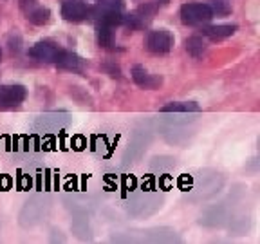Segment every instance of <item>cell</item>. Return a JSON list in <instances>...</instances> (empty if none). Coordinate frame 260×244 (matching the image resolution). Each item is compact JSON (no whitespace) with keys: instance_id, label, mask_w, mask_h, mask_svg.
<instances>
[{"instance_id":"1","label":"cell","mask_w":260,"mask_h":244,"mask_svg":"<svg viewBox=\"0 0 260 244\" xmlns=\"http://www.w3.org/2000/svg\"><path fill=\"white\" fill-rule=\"evenodd\" d=\"M213 16L210 6L203 4V2H188V4H183L181 8V20L188 25H197L203 24V22H208Z\"/></svg>"},{"instance_id":"2","label":"cell","mask_w":260,"mask_h":244,"mask_svg":"<svg viewBox=\"0 0 260 244\" xmlns=\"http://www.w3.org/2000/svg\"><path fill=\"white\" fill-rule=\"evenodd\" d=\"M146 47L154 54H167L174 47V37L167 29H155V31H150L146 38Z\"/></svg>"},{"instance_id":"3","label":"cell","mask_w":260,"mask_h":244,"mask_svg":"<svg viewBox=\"0 0 260 244\" xmlns=\"http://www.w3.org/2000/svg\"><path fill=\"white\" fill-rule=\"evenodd\" d=\"M27 96V90L24 85L13 83V85H2L0 87V107L9 109V107L20 105Z\"/></svg>"},{"instance_id":"4","label":"cell","mask_w":260,"mask_h":244,"mask_svg":"<svg viewBox=\"0 0 260 244\" xmlns=\"http://www.w3.org/2000/svg\"><path fill=\"white\" fill-rule=\"evenodd\" d=\"M89 15V8H87L81 0H63L61 2V16L67 22H81Z\"/></svg>"},{"instance_id":"5","label":"cell","mask_w":260,"mask_h":244,"mask_svg":"<svg viewBox=\"0 0 260 244\" xmlns=\"http://www.w3.org/2000/svg\"><path fill=\"white\" fill-rule=\"evenodd\" d=\"M98 13V22H102V24L107 25H118L123 22V13L119 9V6H114V4H103V6H98L96 8Z\"/></svg>"},{"instance_id":"6","label":"cell","mask_w":260,"mask_h":244,"mask_svg":"<svg viewBox=\"0 0 260 244\" xmlns=\"http://www.w3.org/2000/svg\"><path fill=\"white\" fill-rule=\"evenodd\" d=\"M132 78H134L136 83H138L139 87H143V89H157L162 83L161 76L150 74L145 67H141V65H136L134 69H132Z\"/></svg>"},{"instance_id":"7","label":"cell","mask_w":260,"mask_h":244,"mask_svg":"<svg viewBox=\"0 0 260 244\" xmlns=\"http://www.w3.org/2000/svg\"><path fill=\"white\" fill-rule=\"evenodd\" d=\"M155 9H157V8H155V4L141 6V8H138L134 13H130L128 18H126V24H128L130 27H134V29L141 27V25H145L146 22L150 20L152 15L155 13Z\"/></svg>"},{"instance_id":"8","label":"cell","mask_w":260,"mask_h":244,"mask_svg":"<svg viewBox=\"0 0 260 244\" xmlns=\"http://www.w3.org/2000/svg\"><path fill=\"white\" fill-rule=\"evenodd\" d=\"M58 53H60V49H56L53 44H49V42H38L29 51V54L32 58H37V60L42 62H56Z\"/></svg>"},{"instance_id":"9","label":"cell","mask_w":260,"mask_h":244,"mask_svg":"<svg viewBox=\"0 0 260 244\" xmlns=\"http://www.w3.org/2000/svg\"><path fill=\"white\" fill-rule=\"evenodd\" d=\"M235 31H237V25H228V24L208 25V27L203 29V35L208 38H211V40H222V38L232 37Z\"/></svg>"},{"instance_id":"10","label":"cell","mask_w":260,"mask_h":244,"mask_svg":"<svg viewBox=\"0 0 260 244\" xmlns=\"http://www.w3.org/2000/svg\"><path fill=\"white\" fill-rule=\"evenodd\" d=\"M96 38H98V44H100V47L109 49L110 45L114 44L112 25H107V24H102V22H98V25H96Z\"/></svg>"},{"instance_id":"11","label":"cell","mask_w":260,"mask_h":244,"mask_svg":"<svg viewBox=\"0 0 260 244\" xmlns=\"http://www.w3.org/2000/svg\"><path fill=\"white\" fill-rule=\"evenodd\" d=\"M201 107L195 102H172L161 107V112H199Z\"/></svg>"},{"instance_id":"12","label":"cell","mask_w":260,"mask_h":244,"mask_svg":"<svg viewBox=\"0 0 260 244\" xmlns=\"http://www.w3.org/2000/svg\"><path fill=\"white\" fill-rule=\"evenodd\" d=\"M54 64H58L60 67H63V69H69V71H78V69H80V58H78L76 54H73V53H67V51H60Z\"/></svg>"},{"instance_id":"13","label":"cell","mask_w":260,"mask_h":244,"mask_svg":"<svg viewBox=\"0 0 260 244\" xmlns=\"http://www.w3.org/2000/svg\"><path fill=\"white\" fill-rule=\"evenodd\" d=\"M186 51L190 56L201 58L204 54V51H206V44H204L201 37H190L186 40Z\"/></svg>"},{"instance_id":"14","label":"cell","mask_w":260,"mask_h":244,"mask_svg":"<svg viewBox=\"0 0 260 244\" xmlns=\"http://www.w3.org/2000/svg\"><path fill=\"white\" fill-rule=\"evenodd\" d=\"M27 18H29V22L35 25H45L51 20V11H49L47 8H37L29 13Z\"/></svg>"},{"instance_id":"15","label":"cell","mask_w":260,"mask_h":244,"mask_svg":"<svg viewBox=\"0 0 260 244\" xmlns=\"http://www.w3.org/2000/svg\"><path fill=\"white\" fill-rule=\"evenodd\" d=\"M210 9H211V13L213 15H226V13H230V8L226 6V2H222V0H211L210 4Z\"/></svg>"},{"instance_id":"16","label":"cell","mask_w":260,"mask_h":244,"mask_svg":"<svg viewBox=\"0 0 260 244\" xmlns=\"http://www.w3.org/2000/svg\"><path fill=\"white\" fill-rule=\"evenodd\" d=\"M0 56H2V54H0Z\"/></svg>"}]
</instances>
